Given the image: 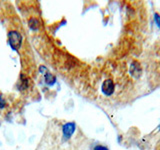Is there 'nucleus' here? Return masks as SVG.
I'll return each mask as SVG.
<instances>
[{
    "instance_id": "nucleus-1",
    "label": "nucleus",
    "mask_w": 160,
    "mask_h": 150,
    "mask_svg": "<svg viewBox=\"0 0 160 150\" xmlns=\"http://www.w3.org/2000/svg\"><path fill=\"white\" fill-rule=\"evenodd\" d=\"M8 41L10 46H11L14 50H18L19 47L21 46L22 43V37L20 33L16 31H11L8 34Z\"/></svg>"
},
{
    "instance_id": "nucleus-2",
    "label": "nucleus",
    "mask_w": 160,
    "mask_h": 150,
    "mask_svg": "<svg viewBox=\"0 0 160 150\" xmlns=\"http://www.w3.org/2000/svg\"><path fill=\"white\" fill-rule=\"evenodd\" d=\"M114 88H115V85L111 79H106L102 83V87H101L102 92L106 95V96H109V95H111L114 92Z\"/></svg>"
},
{
    "instance_id": "nucleus-3",
    "label": "nucleus",
    "mask_w": 160,
    "mask_h": 150,
    "mask_svg": "<svg viewBox=\"0 0 160 150\" xmlns=\"http://www.w3.org/2000/svg\"><path fill=\"white\" fill-rule=\"evenodd\" d=\"M75 131V124L74 123H67L63 126V136L64 139H69L72 136Z\"/></svg>"
},
{
    "instance_id": "nucleus-4",
    "label": "nucleus",
    "mask_w": 160,
    "mask_h": 150,
    "mask_svg": "<svg viewBox=\"0 0 160 150\" xmlns=\"http://www.w3.org/2000/svg\"><path fill=\"white\" fill-rule=\"evenodd\" d=\"M131 73L134 77L138 78L140 75H141V67L137 61H134L131 65Z\"/></svg>"
},
{
    "instance_id": "nucleus-5",
    "label": "nucleus",
    "mask_w": 160,
    "mask_h": 150,
    "mask_svg": "<svg viewBox=\"0 0 160 150\" xmlns=\"http://www.w3.org/2000/svg\"><path fill=\"white\" fill-rule=\"evenodd\" d=\"M45 81H46L47 84L52 85V84H54V82H55V77L53 76L52 74H50V73L47 72L46 74H45Z\"/></svg>"
},
{
    "instance_id": "nucleus-6",
    "label": "nucleus",
    "mask_w": 160,
    "mask_h": 150,
    "mask_svg": "<svg viewBox=\"0 0 160 150\" xmlns=\"http://www.w3.org/2000/svg\"><path fill=\"white\" fill-rule=\"evenodd\" d=\"M5 105H6V103H5L4 99H3L1 96H0V109L3 108V107H5Z\"/></svg>"
},
{
    "instance_id": "nucleus-7",
    "label": "nucleus",
    "mask_w": 160,
    "mask_h": 150,
    "mask_svg": "<svg viewBox=\"0 0 160 150\" xmlns=\"http://www.w3.org/2000/svg\"><path fill=\"white\" fill-rule=\"evenodd\" d=\"M155 21H156L157 25L160 27V16L158 14H155Z\"/></svg>"
},
{
    "instance_id": "nucleus-8",
    "label": "nucleus",
    "mask_w": 160,
    "mask_h": 150,
    "mask_svg": "<svg viewBox=\"0 0 160 150\" xmlns=\"http://www.w3.org/2000/svg\"><path fill=\"white\" fill-rule=\"evenodd\" d=\"M94 150H108V148L104 147V146H101V145H98V146H96L94 148Z\"/></svg>"
}]
</instances>
